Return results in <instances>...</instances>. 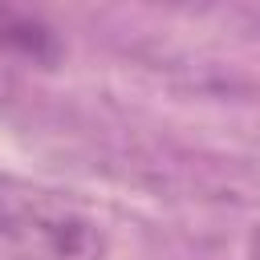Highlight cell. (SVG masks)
<instances>
[{"label": "cell", "instance_id": "1", "mask_svg": "<svg viewBox=\"0 0 260 260\" xmlns=\"http://www.w3.org/2000/svg\"><path fill=\"white\" fill-rule=\"evenodd\" d=\"M0 240L53 260H85L102 248L93 223L61 199L0 183Z\"/></svg>", "mask_w": 260, "mask_h": 260}, {"label": "cell", "instance_id": "2", "mask_svg": "<svg viewBox=\"0 0 260 260\" xmlns=\"http://www.w3.org/2000/svg\"><path fill=\"white\" fill-rule=\"evenodd\" d=\"M0 45L20 49L28 57H53V32L41 20H28L12 8H0Z\"/></svg>", "mask_w": 260, "mask_h": 260}]
</instances>
